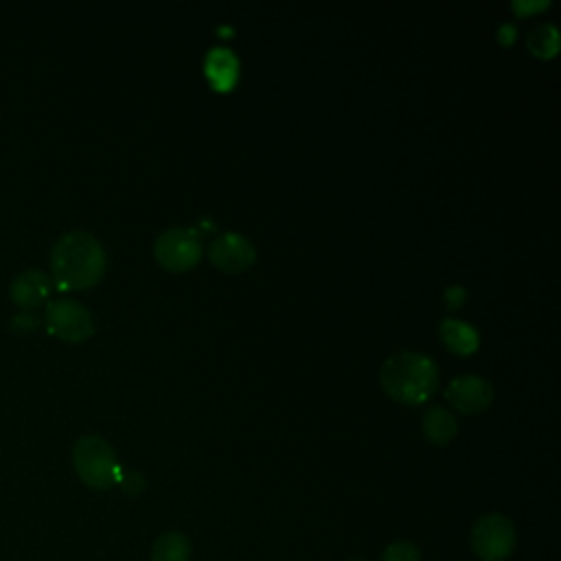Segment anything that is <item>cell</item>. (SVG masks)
Here are the masks:
<instances>
[{
	"label": "cell",
	"instance_id": "obj_1",
	"mask_svg": "<svg viewBox=\"0 0 561 561\" xmlns=\"http://www.w3.org/2000/svg\"><path fill=\"white\" fill-rule=\"evenodd\" d=\"M105 250L101 241L83 230L61 234L50 250V278L64 291L96 285L105 272Z\"/></svg>",
	"mask_w": 561,
	"mask_h": 561
},
{
	"label": "cell",
	"instance_id": "obj_2",
	"mask_svg": "<svg viewBox=\"0 0 561 561\" xmlns=\"http://www.w3.org/2000/svg\"><path fill=\"white\" fill-rule=\"evenodd\" d=\"M379 379L386 394H390L394 401L416 405L436 392L438 368L427 355L399 351L383 362Z\"/></svg>",
	"mask_w": 561,
	"mask_h": 561
},
{
	"label": "cell",
	"instance_id": "obj_3",
	"mask_svg": "<svg viewBox=\"0 0 561 561\" xmlns=\"http://www.w3.org/2000/svg\"><path fill=\"white\" fill-rule=\"evenodd\" d=\"M72 460L79 478L94 489H110L118 484L123 469L112 445L101 436H81L75 443Z\"/></svg>",
	"mask_w": 561,
	"mask_h": 561
},
{
	"label": "cell",
	"instance_id": "obj_4",
	"mask_svg": "<svg viewBox=\"0 0 561 561\" xmlns=\"http://www.w3.org/2000/svg\"><path fill=\"white\" fill-rule=\"evenodd\" d=\"M46 331L66 342H81L94 333L90 309L75 298H55L46 302L44 311Z\"/></svg>",
	"mask_w": 561,
	"mask_h": 561
},
{
	"label": "cell",
	"instance_id": "obj_5",
	"mask_svg": "<svg viewBox=\"0 0 561 561\" xmlns=\"http://www.w3.org/2000/svg\"><path fill=\"white\" fill-rule=\"evenodd\" d=\"M471 546L482 561H502L515 548V526L500 513L482 515L471 530Z\"/></svg>",
	"mask_w": 561,
	"mask_h": 561
},
{
	"label": "cell",
	"instance_id": "obj_6",
	"mask_svg": "<svg viewBox=\"0 0 561 561\" xmlns=\"http://www.w3.org/2000/svg\"><path fill=\"white\" fill-rule=\"evenodd\" d=\"M153 256L167 270H191L202 259L199 237L188 228H169L156 239Z\"/></svg>",
	"mask_w": 561,
	"mask_h": 561
},
{
	"label": "cell",
	"instance_id": "obj_7",
	"mask_svg": "<svg viewBox=\"0 0 561 561\" xmlns=\"http://www.w3.org/2000/svg\"><path fill=\"white\" fill-rule=\"evenodd\" d=\"M208 259L224 272H243L254 263L256 250L248 237L239 232H224L210 241Z\"/></svg>",
	"mask_w": 561,
	"mask_h": 561
},
{
	"label": "cell",
	"instance_id": "obj_8",
	"mask_svg": "<svg viewBox=\"0 0 561 561\" xmlns=\"http://www.w3.org/2000/svg\"><path fill=\"white\" fill-rule=\"evenodd\" d=\"M445 397L456 410H460L465 414H476V412H482L484 408H489V403L493 399V388L486 379H482L478 375H460L449 381Z\"/></svg>",
	"mask_w": 561,
	"mask_h": 561
},
{
	"label": "cell",
	"instance_id": "obj_9",
	"mask_svg": "<svg viewBox=\"0 0 561 561\" xmlns=\"http://www.w3.org/2000/svg\"><path fill=\"white\" fill-rule=\"evenodd\" d=\"M50 289H53V278L42 272V270H24L20 272L11 285H9V298L24 307V309H31V307H37L42 305L48 296H50Z\"/></svg>",
	"mask_w": 561,
	"mask_h": 561
},
{
	"label": "cell",
	"instance_id": "obj_10",
	"mask_svg": "<svg viewBox=\"0 0 561 561\" xmlns=\"http://www.w3.org/2000/svg\"><path fill=\"white\" fill-rule=\"evenodd\" d=\"M206 77L217 90H230L237 81L239 59L228 48H213L206 55Z\"/></svg>",
	"mask_w": 561,
	"mask_h": 561
},
{
	"label": "cell",
	"instance_id": "obj_11",
	"mask_svg": "<svg viewBox=\"0 0 561 561\" xmlns=\"http://www.w3.org/2000/svg\"><path fill=\"white\" fill-rule=\"evenodd\" d=\"M458 432V423L456 416L443 408V405H432L425 416H423V434L427 436V440L436 443V445H447Z\"/></svg>",
	"mask_w": 561,
	"mask_h": 561
},
{
	"label": "cell",
	"instance_id": "obj_12",
	"mask_svg": "<svg viewBox=\"0 0 561 561\" xmlns=\"http://www.w3.org/2000/svg\"><path fill=\"white\" fill-rule=\"evenodd\" d=\"M440 337L447 344V348L460 355H469L478 348V331L471 324L456 318H445L440 322Z\"/></svg>",
	"mask_w": 561,
	"mask_h": 561
},
{
	"label": "cell",
	"instance_id": "obj_13",
	"mask_svg": "<svg viewBox=\"0 0 561 561\" xmlns=\"http://www.w3.org/2000/svg\"><path fill=\"white\" fill-rule=\"evenodd\" d=\"M191 541L182 533H162L151 548V561H188Z\"/></svg>",
	"mask_w": 561,
	"mask_h": 561
},
{
	"label": "cell",
	"instance_id": "obj_14",
	"mask_svg": "<svg viewBox=\"0 0 561 561\" xmlns=\"http://www.w3.org/2000/svg\"><path fill=\"white\" fill-rule=\"evenodd\" d=\"M526 46L537 57H552L559 50V33L554 24L539 22L526 33Z\"/></svg>",
	"mask_w": 561,
	"mask_h": 561
},
{
	"label": "cell",
	"instance_id": "obj_15",
	"mask_svg": "<svg viewBox=\"0 0 561 561\" xmlns=\"http://www.w3.org/2000/svg\"><path fill=\"white\" fill-rule=\"evenodd\" d=\"M381 561H421V552L412 541H394L383 550Z\"/></svg>",
	"mask_w": 561,
	"mask_h": 561
},
{
	"label": "cell",
	"instance_id": "obj_16",
	"mask_svg": "<svg viewBox=\"0 0 561 561\" xmlns=\"http://www.w3.org/2000/svg\"><path fill=\"white\" fill-rule=\"evenodd\" d=\"M39 327V316L37 313H33V311H20V313H15L13 318H11V329L15 331V333H31L33 329H37Z\"/></svg>",
	"mask_w": 561,
	"mask_h": 561
},
{
	"label": "cell",
	"instance_id": "obj_17",
	"mask_svg": "<svg viewBox=\"0 0 561 561\" xmlns=\"http://www.w3.org/2000/svg\"><path fill=\"white\" fill-rule=\"evenodd\" d=\"M118 484L123 486V491H125L127 495H138V493H142V489H145V478H142V473H138V471H127V473L121 476Z\"/></svg>",
	"mask_w": 561,
	"mask_h": 561
},
{
	"label": "cell",
	"instance_id": "obj_18",
	"mask_svg": "<svg viewBox=\"0 0 561 561\" xmlns=\"http://www.w3.org/2000/svg\"><path fill=\"white\" fill-rule=\"evenodd\" d=\"M465 289L460 287V285H451L447 291H445V300H447V305L449 307H458V305H462V300H465Z\"/></svg>",
	"mask_w": 561,
	"mask_h": 561
},
{
	"label": "cell",
	"instance_id": "obj_19",
	"mask_svg": "<svg viewBox=\"0 0 561 561\" xmlns=\"http://www.w3.org/2000/svg\"><path fill=\"white\" fill-rule=\"evenodd\" d=\"M541 7H548V2H537V4H528V2H526V4H524V2H513V9H515V11H519V13H524V11L528 13V11H533V9H541Z\"/></svg>",
	"mask_w": 561,
	"mask_h": 561
},
{
	"label": "cell",
	"instance_id": "obj_20",
	"mask_svg": "<svg viewBox=\"0 0 561 561\" xmlns=\"http://www.w3.org/2000/svg\"><path fill=\"white\" fill-rule=\"evenodd\" d=\"M353 561H359V559H353Z\"/></svg>",
	"mask_w": 561,
	"mask_h": 561
}]
</instances>
